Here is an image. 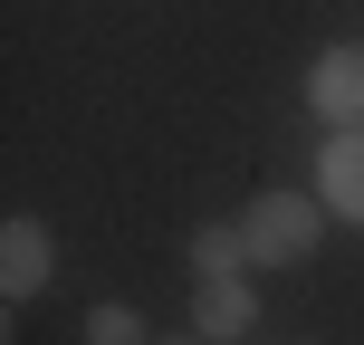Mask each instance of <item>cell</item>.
Instances as JSON below:
<instances>
[{
    "label": "cell",
    "mask_w": 364,
    "mask_h": 345,
    "mask_svg": "<svg viewBox=\"0 0 364 345\" xmlns=\"http://www.w3.org/2000/svg\"><path fill=\"white\" fill-rule=\"evenodd\" d=\"M240 230H250V269H297V259H316V240H326V201L316 192H259L250 211H240Z\"/></svg>",
    "instance_id": "1"
},
{
    "label": "cell",
    "mask_w": 364,
    "mask_h": 345,
    "mask_svg": "<svg viewBox=\"0 0 364 345\" xmlns=\"http://www.w3.org/2000/svg\"><path fill=\"white\" fill-rule=\"evenodd\" d=\"M316 201H326L336 221H355V230H364V125H346V134L316 144Z\"/></svg>",
    "instance_id": "4"
},
{
    "label": "cell",
    "mask_w": 364,
    "mask_h": 345,
    "mask_svg": "<svg viewBox=\"0 0 364 345\" xmlns=\"http://www.w3.org/2000/svg\"><path fill=\"white\" fill-rule=\"evenodd\" d=\"M164 345H211V336H164Z\"/></svg>",
    "instance_id": "8"
},
{
    "label": "cell",
    "mask_w": 364,
    "mask_h": 345,
    "mask_svg": "<svg viewBox=\"0 0 364 345\" xmlns=\"http://www.w3.org/2000/svg\"><path fill=\"white\" fill-rule=\"evenodd\" d=\"M307 106H316V125H326V134L364 125V38L316 48V68H307Z\"/></svg>",
    "instance_id": "2"
},
{
    "label": "cell",
    "mask_w": 364,
    "mask_h": 345,
    "mask_svg": "<svg viewBox=\"0 0 364 345\" xmlns=\"http://www.w3.org/2000/svg\"><path fill=\"white\" fill-rule=\"evenodd\" d=\"M87 345H144V317H134L125 297H96L87 307Z\"/></svg>",
    "instance_id": "7"
},
{
    "label": "cell",
    "mask_w": 364,
    "mask_h": 345,
    "mask_svg": "<svg viewBox=\"0 0 364 345\" xmlns=\"http://www.w3.org/2000/svg\"><path fill=\"white\" fill-rule=\"evenodd\" d=\"M48 278H58V240H48V221L10 211V221H0V297H10V307H29Z\"/></svg>",
    "instance_id": "3"
},
{
    "label": "cell",
    "mask_w": 364,
    "mask_h": 345,
    "mask_svg": "<svg viewBox=\"0 0 364 345\" xmlns=\"http://www.w3.org/2000/svg\"><path fill=\"white\" fill-rule=\"evenodd\" d=\"M230 269H250V230L240 221H201L192 230V278H230Z\"/></svg>",
    "instance_id": "6"
},
{
    "label": "cell",
    "mask_w": 364,
    "mask_h": 345,
    "mask_svg": "<svg viewBox=\"0 0 364 345\" xmlns=\"http://www.w3.org/2000/svg\"><path fill=\"white\" fill-rule=\"evenodd\" d=\"M192 327L211 336V345L250 336V327H259V288H250V269H230V278H192Z\"/></svg>",
    "instance_id": "5"
}]
</instances>
